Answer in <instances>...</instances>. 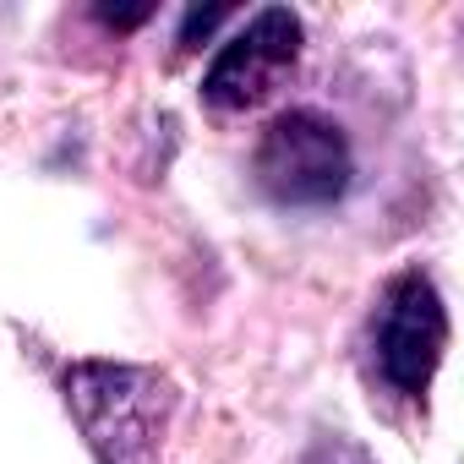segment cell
<instances>
[{"label": "cell", "mask_w": 464, "mask_h": 464, "mask_svg": "<svg viewBox=\"0 0 464 464\" xmlns=\"http://www.w3.org/2000/svg\"><path fill=\"white\" fill-rule=\"evenodd\" d=\"M66 404L99 464H164V431L175 415V382L131 361H72Z\"/></svg>", "instance_id": "obj_1"}, {"label": "cell", "mask_w": 464, "mask_h": 464, "mask_svg": "<svg viewBox=\"0 0 464 464\" xmlns=\"http://www.w3.org/2000/svg\"><path fill=\"white\" fill-rule=\"evenodd\" d=\"M252 169H257V186L279 208H328L350 191L355 159H350L344 131L328 115L285 110L279 121H268Z\"/></svg>", "instance_id": "obj_2"}, {"label": "cell", "mask_w": 464, "mask_h": 464, "mask_svg": "<svg viewBox=\"0 0 464 464\" xmlns=\"http://www.w3.org/2000/svg\"><path fill=\"white\" fill-rule=\"evenodd\" d=\"M372 344H377V372L393 393L420 399L437 377L442 344H448V312L437 285L420 268H404L388 279L377 317H372Z\"/></svg>", "instance_id": "obj_3"}, {"label": "cell", "mask_w": 464, "mask_h": 464, "mask_svg": "<svg viewBox=\"0 0 464 464\" xmlns=\"http://www.w3.org/2000/svg\"><path fill=\"white\" fill-rule=\"evenodd\" d=\"M295 55H301V17L285 12V6H268L213 55V66L202 77V99L224 115L252 110L285 82Z\"/></svg>", "instance_id": "obj_4"}, {"label": "cell", "mask_w": 464, "mask_h": 464, "mask_svg": "<svg viewBox=\"0 0 464 464\" xmlns=\"http://www.w3.org/2000/svg\"><path fill=\"white\" fill-rule=\"evenodd\" d=\"M306 464H377V459L366 448H355L350 437H317L312 453H306Z\"/></svg>", "instance_id": "obj_5"}, {"label": "cell", "mask_w": 464, "mask_h": 464, "mask_svg": "<svg viewBox=\"0 0 464 464\" xmlns=\"http://www.w3.org/2000/svg\"><path fill=\"white\" fill-rule=\"evenodd\" d=\"M224 17H229L224 6H208V12H191V17H186V28H180V50H191V44H197V34H208V28H218Z\"/></svg>", "instance_id": "obj_6"}]
</instances>
